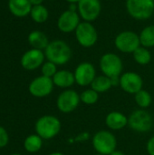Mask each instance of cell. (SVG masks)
Returning a JSON list of instances; mask_svg holds the SVG:
<instances>
[{
    "label": "cell",
    "instance_id": "obj_38",
    "mask_svg": "<svg viewBox=\"0 0 154 155\" xmlns=\"http://www.w3.org/2000/svg\"><path fill=\"white\" fill-rule=\"evenodd\" d=\"M49 1H52V0H49Z\"/></svg>",
    "mask_w": 154,
    "mask_h": 155
},
{
    "label": "cell",
    "instance_id": "obj_27",
    "mask_svg": "<svg viewBox=\"0 0 154 155\" xmlns=\"http://www.w3.org/2000/svg\"><path fill=\"white\" fill-rule=\"evenodd\" d=\"M41 72H42V75L49 77V78H53L54 75L57 73L56 64L50 61H47L43 64L41 67Z\"/></svg>",
    "mask_w": 154,
    "mask_h": 155
},
{
    "label": "cell",
    "instance_id": "obj_32",
    "mask_svg": "<svg viewBox=\"0 0 154 155\" xmlns=\"http://www.w3.org/2000/svg\"><path fill=\"white\" fill-rule=\"evenodd\" d=\"M31 5L34 6V5H42L43 1L44 0H29Z\"/></svg>",
    "mask_w": 154,
    "mask_h": 155
},
{
    "label": "cell",
    "instance_id": "obj_33",
    "mask_svg": "<svg viewBox=\"0 0 154 155\" xmlns=\"http://www.w3.org/2000/svg\"><path fill=\"white\" fill-rule=\"evenodd\" d=\"M110 155H125L123 152H121V151H118V150H115V151H113L112 153Z\"/></svg>",
    "mask_w": 154,
    "mask_h": 155
},
{
    "label": "cell",
    "instance_id": "obj_9",
    "mask_svg": "<svg viewBox=\"0 0 154 155\" xmlns=\"http://www.w3.org/2000/svg\"><path fill=\"white\" fill-rule=\"evenodd\" d=\"M80 102V94L74 90L68 89L64 90L58 95L56 106L60 112L64 114H70L78 107Z\"/></svg>",
    "mask_w": 154,
    "mask_h": 155
},
{
    "label": "cell",
    "instance_id": "obj_1",
    "mask_svg": "<svg viewBox=\"0 0 154 155\" xmlns=\"http://www.w3.org/2000/svg\"><path fill=\"white\" fill-rule=\"evenodd\" d=\"M44 55L48 61L56 65H64L72 58L73 52L67 43L63 40H54L50 42L44 50Z\"/></svg>",
    "mask_w": 154,
    "mask_h": 155
},
{
    "label": "cell",
    "instance_id": "obj_36",
    "mask_svg": "<svg viewBox=\"0 0 154 155\" xmlns=\"http://www.w3.org/2000/svg\"><path fill=\"white\" fill-rule=\"evenodd\" d=\"M11 155H21V154H19V153H13V154H11Z\"/></svg>",
    "mask_w": 154,
    "mask_h": 155
},
{
    "label": "cell",
    "instance_id": "obj_25",
    "mask_svg": "<svg viewBox=\"0 0 154 155\" xmlns=\"http://www.w3.org/2000/svg\"><path fill=\"white\" fill-rule=\"evenodd\" d=\"M134 98H135V102L136 104L142 108V109H145L148 108L152 102V95L149 92H147L146 90L142 89L141 91H139L137 94H134Z\"/></svg>",
    "mask_w": 154,
    "mask_h": 155
},
{
    "label": "cell",
    "instance_id": "obj_28",
    "mask_svg": "<svg viewBox=\"0 0 154 155\" xmlns=\"http://www.w3.org/2000/svg\"><path fill=\"white\" fill-rule=\"evenodd\" d=\"M8 142H9V136L6 130L4 127L0 126V149L5 147Z\"/></svg>",
    "mask_w": 154,
    "mask_h": 155
},
{
    "label": "cell",
    "instance_id": "obj_18",
    "mask_svg": "<svg viewBox=\"0 0 154 155\" xmlns=\"http://www.w3.org/2000/svg\"><path fill=\"white\" fill-rule=\"evenodd\" d=\"M54 84L60 88H69L75 83L74 73L68 70H60L52 78Z\"/></svg>",
    "mask_w": 154,
    "mask_h": 155
},
{
    "label": "cell",
    "instance_id": "obj_22",
    "mask_svg": "<svg viewBox=\"0 0 154 155\" xmlns=\"http://www.w3.org/2000/svg\"><path fill=\"white\" fill-rule=\"evenodd\" d=\"M142 46L150 48L154 46V25H151L144 27L139 35Z\"/></svg>",
    "mask_w": 154,
    "mask_h": 155
},
{
    "label": "cell",
    "instance_id": "obj_3",
    "mask_svg": "<svg viewBox=\"0 0 154 155\" xmlns=\"http://www.w3.org/2000/svg\"><path fill=\"white\" fill-rule=\"evenodd\" d=\"M93 147L97 153L110 155L117 147V139L109 131H99L97 132L92 140Z\"/></svg>",
    "mask_w": 154,
    "mask_h": 155
},
{
    "label": "cell",
    "instance_id": "obj_8",
    "mask_svg": "<svg viewBox=\"0 0 154 155\" xmlns=\"http://www.w3.org/2000/svg\"><path fill=\"white\" fill-rule=\"evenodd\" d=\"M114 45L119 51L131 54L141 46V42L136 33L133 31H123L117 35L114 39Z\"/></svg>",
    "mask_w": 154,
    "mask_h": 155
},
{
    "label": "cell",
    "instance_id": "obj_17",
    "mask_svg": "<svg viewBox=\"0 0 154 155\" xmlns=\"http://www.w3.org/2000/svg\"><path fill=\"white\" fill-rule=\"evenodd\" d=\"M33 5L29 0H9V11L17 17H25L30 15Z\"/></svg>",
    "mask_w": 154,
    "mask_h": 155
},
{
    "label": "cell",
    "instance_id": "obj_16",
    "mask_svg": "<svg viewBox=\"0 0 154 155\" xmlns=\"http://www.w3.org/2000/svg\"><path fill=\"white\" fill-rule=\"evenodd\" d=\"M106 126L113 131H118L128 125V117L121 112L113 111L107 114L105 118Z\"/></svg>",
    "mask_w": 154,
    "mask_h": 155
},
{
    "label": "cell",
    "instance_id": "obj_7",
    "mask_svg": "<svg viewBox=\"0 0 154 155\" xmlns=\"http://www.w3.org/2000/svg\"><path fill=\"white\" fill-rule=\"evenodd\" d=\"M100 69L103 74L108 77L121 76L123 64L119 55L113 53L104 54L100 59Z\"/></svg>",
    "mask_w": 154,
    "mask_h": 155
},
{
    "label": "cell",
    "instance_id": "obj_12",
    "mask_svg": "<svg viewBox=\"0 0 154 155\" xmlns=\"http://www.w3.org/2000/svg\"><path fill=\"white\" fill-rule=\"evenodd\" d=\"M120 86L125 93L135 94L143 89V80L135 72H126L120 76Z\"/></svg>",
    "mask_w": 154,
    "mask_h": 155
},
{
    "label": "cell",
    "instance_id": "obj_6",
    "mask_svg": "<svg viewBox=\"0 0 154 155\" xmlns=\"http://www.w3.org/2000/svg\"><path fill=\"white\" fill-rule=\"evenodd\" d=\"M74 33L78 44L85 48L93 46L98 40L97 31L90 22H81Z\"/></svg>",
    "mask_w": 154,
    "mask_h": 155
},
{
    "label": "cell",
    "instance_id": "obj_34",
    "mask_svg": "<svg viewBox=\"0 0 154 155\" xmlns=\"http://www.w3.org/2000/svg\"><path fill=\"white\" fill-rule=\"evenodd\" d=\"M65 1L68 2V3H70V4H78V2L80 0H65Z\"/></svg>",
    "mask_w": 154,
    "mask_h": 155
},
{
    "label": "cell",
    "instance_id": "obj_26",
    "mask_svg": "<svg viewBox=\"0 0 154 155\" xmlns=\"http://www.w3.org/2000/svg\"><path fill=\"white\" fill-rule=\"evenodd\" d=\"M80 98H81L82 103H84L85 104H88V105H92V104H94L98 101L99 94L91 88V89L84 90L80 94Z\"/></svg>",
    "mask_w": 154,
    "mask_h": 155
},
{
    "label": "cell",
    "instance_id": "obj_35",
    "mask_svg": "<svg viewBox=\"0 0 154 155\" xmlns=\"http://www.w3.org/2000/svg\"><path fill=\"white\" fill-rule=\"evenodd\" d=\"M49 155H64V153H59V152H54V153H50Z\"/></svg>",
    "mask_w": 154,
    "mask_h": 155
},
{
    "label": "cell",
    "instance_id": "obj_29",
    "mask_svg": "<svg viewBox=\"0 0 154 155\" xmlns=\"http://www.w3.org/2000/svg\"><path fill=\"white\" fill-rule=\"evenodd\" d=\"M147 152L150 155H154V136L149 139L147 143Z\"/></svg>",
    "mask_w": 154,
    "mask_h": 155
},
{
    "label": "cell",
    "instance_id": "obj_23",
    "mask_svg": "<svg viewBox=\"0 0 154 155\" xmlns=\"http://www.w3.org/2000/svg\"><path fill=\"white\" fill-rule=\"evenodd\" d=\"M30 15L35 23L42 24V23H44L48 19L49 12L47 8L44 6L43 5H34L30 12Z\"/></svg>",
    "mask_w": 154,
    "mask_h": 155
},
{
    "label": "cell",
    "instance_id": "obj_15",
    "mask_svg": "<svg viewBox=\"0 0 154 155\" xmlns=\"http://www.w3.org/2000/svg\"><path fill=\"white\" fill-rule=\"evenodd\" d=\"M45 55L42 50L32 48L26 51L21 57V65L24 69L33 71L43 65Z\"/></svg>",
    "mask_w": 154,
    "mask_h": 155
},
{
    "label": "cell",
    "instance_id": "obj_30",
    "mask_svg": "<svg viewBox=\"0 0 154 155\" xmlns=\"http://www.w3.org/2000/svg\"><path fill=\"white\" fill-rule=\"evenodd\" d=\"M89 138V134H87V133H82V134H80L77 137H76V141L77 142H84V141H86L87 139Z\"/></svg>",
    "mask_w": 154,
    "mask_h": 155
},
{
    "label": "cell",
    "instance_id": "obj_4",
    "mask_svg": "<svg viewBox=\"0 0 154 155\" xmlns=\"http://www.w3.org/2000/svg\"><path fill=\"white\" fill-rule=\"evenodd\" d=\"M128 14L134 19L146 20L154 12V0H126Z\"/></svg>",
    "mask_w": 154,
    "mask_h": 155
},
{
    "label": "cell",
    "instance_id": "obj_19",
    "mask_svg": "<svg viewBox=\"0 0 154 155\" xmlns=\"http://www.w3.org/2000/svg\"><path fill=\"white\" fill-rule=\"evenodd\" d=\"M28 42L33 48L38 50H45L48 44L50 43L46 35L41 31L31 32L28 35Z\"/></svg>",
    "mask_w": 154,
    "mask_h": 155
},
{
    "label": "cell",
    "instance_id": "obj_11",
    "mask_svg": "<svg viewBox=\"0 0 154 155\" xmlns=\"http://www.w3.org/2000/svg\"><path fill=\"white\" fill-rule=\"evenodd\" d=\"M54 82L52 78L41 75L34 78L29 84V93L37 98H42L49 95L54 89Z\"/></svg>",
    "mask_w": 154,
    "mask_h": 155
},
{
    "label": "cell",
    "instance_id": "obj_2",
    "mask_svg": "<svg viewBox=\"0 0 154 155\" xmlns=\"http://www.w3.org/2000/svg\"><path fill=\"white\" fill-rule=\"evenodd\" d=\"M35 133L43 140L54 138L61 131V122L54 115H44L35 123Z\"/></svg>",
    "mask_w": 154,
    "mask_h": 155
},
{
    "label": "cell",
    "instance_id": "obj_10",
    "mask_svg": "<svg viewBox=\"0 0 154 155\" xmlns=\"http://www.w3.org/2000/svg\"><path fill=\"white\" fill-rule=\"evenodd\" d=\"M77 12L85 22L94 21L101 14L102 5L100 0H80L77 4Z\"/></svg>",
    "mask_w": 154,
    "mask_h": 155
},
{
    "label": "cell",
    "instance_id": "obj_37",
    "mask_svg": "<svg viewBox=\"0 0 154 155\" xmlns=\"http://www.w3.org/2000/svg\"><path fill=\"white\" fill-rule=\"evenodd\" d=\"M95 155H104V154H101V153H97V154H95Z\"/></svg>",
    "mask_w": 154,
    "mask_h": 155
},
{
    "label": "cell",
    "instance_id": "obj_14",
    "mask_svg": "<svg viewBox=\"0 0 154 155\" xmlns=\"http://www.w3.org/2000/svg\"><path fill=\"white\" fill-rule=\"evenodd\" d=\"M80 23L78 12L68 9L60 15L57 20V27L63 33H72L75 31Z\"/></svg>",
    "mask_w": 154,
    "mask_h": 155
},
{
    "label": "cell",
    "instance_id": "obj_31",
    "mask_svg": "<svg viewBox=\"0 0 154 155\" xmlns=\"http://www.w3.org/2000/svg\"><path fill=\"white\" fill-rule=\"evenodd\" d=\"M111 84L112 86H118L120 85V76H113L111 77Z\"/></svg>",
    "mask_w": 154,
    "mask_h": 155
},
{
    "label": "cell",
    "instance_id": "obj_20",
    "mask_svg": "<svg viewBox=\"0 0 154 155\" xmlns=\"http://www.w3.org/2000/svg\"><path fill=\"white\" fill-rule=\"evenodd\" d=\"M43 146V139L38 134H31L25 139L24 148L27 153H34L41 150Z\"/></svg>",
    "mask_w": 154,
    "mask_h": 155
},
{
    "label": "cell",
    "instance_id": "obj_5",
    "mask_svg": "<svg viewBox=\"0 0 154 155\" xmlns=\"http://www.w3.org/2000/svg\"><path fill=\"white\" fill-rule=\"evenodd\" d=\"M128 125L137 133H147L153 127V118L147 111L138 109L128 117Z\"/></svg>",
    "mask_w": 154,
    "mask_h": 155
},
{
    "label": "cell",
    "instance_id": "obj_24",
    "mask_svg": "<svg viewBox=\"0 0 154 155\" xmlns=\"http://www.w3.org/2000/svg\"><path fill=\"white\" fill-rule=\"evenodd\" d=\"M133 58L135 60V62L141 65H146L148 64L151 60H152V54L151 52L148 50V48L143 47V46H140L138 47L133 53Z\"/></svg>",
    "mask_w": 154,
    "mask_h": 155
},
{
    "label": "cell",
    "instance_id": "obj_21",
    "mask_svg": "<svg viewBox=\"0 0 154 155\" xmlns=\"http://www.w3.org/2000/svg\"><path fill=\"white\" fill-rule=\"evenodd\" d=\"M113 87L111 84V79L110 77L106 75H98L94 78L93 83L91 84V88L97 92L98 94L100 93H105L110 88Z\"/></svg>",
    "mask_w": 154,
    "mask_h": 155
},
{
    "label": "cell",
    "instance_id": "obj_13",
    "mask_svg": "<svg viewBox=\"0 0 154 155\" xmlns=\"http://www.w3.org/2000/svg\"><path fill=\"white\" fill-rule=\"evenodd\" d=\"M74 74L75 78V83L78 85L88 86L91 85V84L96 77V70L93 64L84 62L77 65Z\"/></svg>",
    "mask_w": 154,
    "mask_h": 155
}]
</instances>
